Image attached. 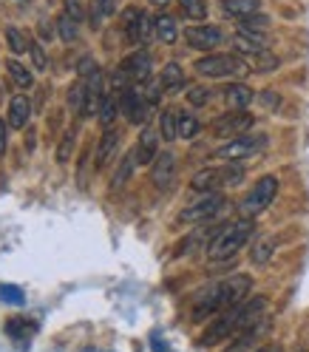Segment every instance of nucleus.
Segmentation results:
<instances>
[{
  "label": "nucleus",
  "instance_id": "1",
  "mask_svg": "<svg viewBox=\"0 0 309 352\" xmlns=\"http://www.w3.org/2000/svg\"><path fill=\"white\" fill-rule=\"evenodd\" d=\"M253 290V278L250 276H230L225 281L213 284L207 287L202 296L193 301V318L202 321V318H210V316H218V313H227L233 307L244 304L247 293Z\"/></svg>",
  "mask_w": 309,
  "mask_h": 352
},
{
  "label": "nucleus",
  "instance_id": "2",
  "mask_svg": "<svg viewBox=\"0 0 309 352\" xmlns=\"http://www.w3.org/2000/svg\"><path fill=\"white\" fill-rule=\"evenodd\" d=\"M264 310H267V298H264V296H255V298H250L244 304L233 307V310L222 313V316H218L205 329V336L198 338V344H202V346H213L218 341H227V338H233L238 333H244L247 327H253L258 318H264Z\"/></svg>",
  "mask_w": 309,
  "mask_h": 352
},
{
  "label": "nucleus",
  "instance_id": "3",
  "mask_svg": "<svg viewBox=\"0 0 309 352\" xmlns=\"http://www.w3.org/2000/svg\"><path fill=\"white\" fill-rule=\"evenodd\" d=\"M255 225H253V219L244 216V219H238V222H230L225 225L222 230H218L213 239H210V245H207V256L213 261H225V258H233L241 248L250 241Z\"/></svg>",
  "mask_w": 309,
  "mask_h": 352
},
{
  "label": "nucleus",
  "instance_id": "4",
  "mask_svg": "<svg viewBox=\"0 0 309 352\" xmlns=\"http://www.w3.org/2000/svg\"><path fill=\"white\" fill-rule=\"evenodd\" d=\"M193 72L198 77L225 80V77H247L253 69L236 54H207V57H198L193 63Z\"/></svg>",
  "mask_w": 309,
  "mask_h": 352
},
{
  "label": "nucleus",
  "instance_id": "5",
  "mask_svg": "<svg viewBox=\"0 0 309 352\" xmlns=\"http://www.w3.org/2000/svg\"><path fill=\"white\" fill-rule=\"evenodd\" d=\"M150 72H153V60L148 52H134L128 54L111 77V85L114 91H125L130 85H139V82H148L150 80Z\"/></svg>",
  "mask_w": 309,
  "mask_h": 352
},
{
  "label": "nucleus",
  "instance_id": "6",
  "mask_svg": "<svg viewBox=\"0 0 309 352\" xmlns=\"http://www.w3.org/2000/svg\"><path fill=\"white\" fill-rule=\"evenodd\" d=\"M241 179H244V168H238V165L230 162L225 168H205V170H198L190 179V188L202 190V193H213L218 188H233Z\"/></svg>",
  "mask_w": 309,
  "mask_h": 352
},
{
  "label": "nucleus",
  "instance_id": "7",
  "mask_svg": "<svg viewBox=\"0 0 309 352\" xmlns=\"http://www.w3.org/2000/svg\"><path fill=\"white\" fill-rule=\"evenodd\" d=\"M157 17H150L145 9H137V6H128L122 12V32L128 37V43L134 46H145V43L157 34Z\"/></svg>",
  "mask_w": 309,
  "mask_h": 352
},
{
  "label": "nucleus",
  "instance_id": "8",
  "mask_svg": "<svg viewBox=\"0 0 309 352\" xmlns=\"http://www.w3.org/2000/svg\"><path fill=\"white\" fill-rule=\"evenodd\" d=\"M275 193H278V176L267 173V176H261V179L253 185V190L241 199V213L244 216H258L264 213L273 202H275Z\"/></svg>",
  "mask_w": 309,
  "mask_h": 352
},
{
  "label": "nucleus",
  "instance_id": "9",
  "mask_svg": "<svg viewBox=\"0 0 309 352\" xmlns=\"http://www.w3.org/2000/svg\"><path fill=\"white\" fill-rule=\"evenodd\" d=\"M264 145H267V134H241V137L227 140L222 148H216L213 157L216 160H227V162H241L247 157H255Z\"/></svg>",
  "mask_w": 309,
  "mask_h": 352
},
{
  "label": "nucleus",
  "instance_id": "10",
  "mask_svg": "<svg viewBox=\"0 0 309 352\" xmlns=\"http://www.w3.org/2000/svg\"><path fill=\"white\" fill-rule=\"evenodd\" d=\"M227 205V199L218 190H213V193H205L198 202H193V205H187L182 213H179V222H185V225H198V222H210L213 216H218L222 213V208Z\"/></svg>",
  "mask_w": 309,
  "mask_h": 352
},
{
  "label": "nucleus",
  "instance_id": "11",
  "mask_svg": "<svg viewBox=\"0 0 309 352\" xmlns=\"http://www.w3.org/2000/svg\"><path fill=\"white\" fill-rule=\"evenodd\" d=\"M119 105H122V114L128 117L130 125H145L148 122L150 102L145 100V94L139 91L137 85H130V88H125V91H119Z\"/></svg>",
  "mask_w": 309,
  "mask_h": 352
},
{
  "label": "nucleus",
  "instance_id": "12",
  "mask_svg": "<svg viewBox=\"0 0 309 352\" xmlns=\"http://www.w3.org/2000/svg\"><path fill=\"white\" fill-rule=\"evenodd\" d=\"M253 122H255V117L247 111H230L213 122V134L222 137V140H233V137H241L244 131H250Z\"/></svg>",
  "mask_w": 309,
  "mask_h": 352
},
{
  "label": "nucleus",
  "instance_id": "13",
  "mask_svg": "<svg viewBox=\"0 0 309 352\" xmlns=\"http://www.w3.org/2000/svg\"><path fill=\"white\" fill-rule=\"evenodd\" d=\"M185 40H187L190 49L207 52V49L222 46L225 34H222V29H218V26H187V29H185Z\"/></svg>",
  "mask_w": 309,
  "mask_h": 352
},
{
  "label": "nucleus",
  "instance_id": "14",
  "mask_svg": "<svg viewBox=\"0 0 309 352\" xmlns=\"http://www.w3.org/2000/svg\"><path fill=\"white\" fill-rule=\"evenodd\" d=\"M102 72L94 69L91 74L85 77V105H82V117H91L100 111V102H102Z\"/></svg>",
  "mask_w": 309,
  "mask_h": 352
},
{
  "label": "nucleus",
  "instance_id": "15",
  "mask_svg": "<svg viewBox=\"0 0 309 352\" xmlns=\"http://www.w3.org/2000/svg\"><path fill=\"white\" fill-rule=\"evenodd\" d=\"M173 173H176V157L170 151H165V153H159L157 160H153V165H150V179H153V185L157 188H170V182H173Z\"/></svg>",
  "mask_w": 309,
  "mask_h": 352
},
{
  "label": "nucleus",
  "instance_id": "16",
  "mask_svg": "<svg viewBox=\"0 0 309 352\" xmlns=\"http://www.w3.org/2000/svg\"><path fill=\"white\" fill-rule=\"evenodd\" d=\"M119 131L117 128H105L102 137H100V145H97V170H102L108 162H111V157L117 153L119 148Z\"/></svg>",
  "mask_w": 309,
  "mask_h": 352
},
{
  "label": "nucleus",
  "instance_id": "17",
  "mask_svg": "<svg viewBox=\"0 0 309 352\" xmlns=\"http://www.w3.org/2000/svg\"><path fill=\"white\" fill-rule=\"evenodd\" d=\"M157 148H159V137L153 134L150 128H145V131H142V137H139V142H137V148H134L137 165H153V160L159 157Z\"/></svg>",
  "mask_w": 309,
  "mask_h": 352
},
{
  "label": "nucleus",
  "instance_id": "18",
  "mask_svg": "<svg viewBox=\"0 0 309 352\" xmlns=\"http://www.w3.org/2000/svg\"><path fill=\"white\" fill-rule=\"evenodd\" d=\"M253 100H255V91L244 82H233L225 88V102L230 105V111H244Z\"/></svg>",
  "mask_w": 309,
  "mask_h": 352
},
{
  "label": "nucleus",
  "instance_id": "19",
  "mask_svg": "<svg viewBox=\"0 0 309 352\" xmlns=\"http://www.w3.org/2000/svg\"><path fill=\"white\" fill-rule=\"evenodd\" d=\"M32 120V100L26 94H17L9 102V128H26Z\"/></svg>",
  "mask_w": 309,
  "mask_h": 352
},
{
  "label": "nucleus",
  "instance_id": "20",
  "mask_svg": "<svg viewBox=\"0 0 309 352\" xmlns=\"http://www.w3.org/2000/svg\"><path fill=\"white\" fill-rule=\"evenodd\" d=\"M222 12H225L227 17L244 20V17L261 12V0H222Z\"/></svg>",
  "mask_w": 309,
  "mask_h": 352
},
{
  "label": "nucleus",
  "instance_id": "21",
  "mask_svg": "<svg viewBox=\"0 0 309 352\" xmlns=\"http://www.w3.org/2000/svg\"><path fill=\"white\" fill-rule=\"evenodd\" d=\"M264 329H267V318H258L253 327H247L244 333H238V336H236V341H233V346H230L227 352H247L250 344L264 333Z\"/></svg>",
  "mask_w": 309,
  "mask_h": 352
},
{
  "label": "nucleus",
  "instance_id": "22",
  "mask_svg": "<svg viewBox=\"0 0 309 352\" xmlns=\"http://www.w3.org/2000/svg\"><path fill=\"white\" fill-rule=\"evenodd\" d=\"M6 333H9V338H14L20 346H23V344L37 333V324H34V321H29V318H9Z\"/></svg>",
  "mask_w": 309,
  "mask_h": 352
},
{
  "label": "nucleus",
  "instance_id": "23",
  "mask_svg": "<svg viewBox=\"0 0 309 352\" xmlns=\"http://www.w3.org/2000/svg\"><path fill=\"white\" fill-rule=\"evenodd\" d=\"M119 100H117V94H105L102 97V102H100V111H97V117H100V125L102 128H114V120H117V114H119Z\"/></svg>",
  "mask_w": 309,
  "mask_h": 352
},
{
  "label": "nucleus",
  "instance_id": "24",
  "mask_svg": "<svg viewBox=\"0 0 309 352\" xmlns=\"http://www.w3.org/2000/svg\"><path fill=\"white\" fill-rule=\"evenodd\" d=\"M153 26H157V40H162L165 46H170V43H176V37H179V26H176L173 14H159Z\"/></svg>",
  "mask_w": 309,
  "mask_h": 352
},
{
  "label": "nucleus",
  "instance_id": "25",
  "mask_svg": "<svg viewBox=\"0 0 309 352\" xmlns=\"http://www.w3.org/2000/svg\"><path fill=\"white\" fill-rule=\"evenodd\" d=\"M159 82L165 91H176V88H182L185 85V72H182V65L179 63H168L162 74H159Z\"/></svg>",
  "mask_w": 309,
  "mask_h": 352
},
{
  "label": "nucleus",
  "instance_id": "26",
  "mask_svg": "<svg viewBox=\"0 0 309 352\" xmlns=\"http://www.w3.org/2000/svg\"><path fill=\"white\" fill-rule=\"evenodd\" d=\"M176 125H179V140H193L202 131V122H198L193 111H179L176 114Z\"/></svg>",
  "mask_w": 309,
  "mask_h": 352
},
{
  "label": "nucleus",
  "instance_id": "27",
  "mask_svg": "<svg viewBox=\"0 0 309 352\" xmlns=\"http://www.w3.org/2000/svg\"><path fill=\"white\" fill-rule=\"evenodd\" d=\"M6 72H9L12 82H14V85H20V88H32V85H34V74L26 69L23 63H17V60H6Z\"/></svg>",
  "mask_w": 309,
  "mask_h": 352
},
{
  "label": "nucleus",
  "instance_id": "28",
  "mask_svg": "<svg viewBox=\"0 0 309 352\" xmlns=\"http://www.w3.org/2000/svg\"><path fill=\"white\" fill-rule=\"evenodd\" d=\"M176 114H179V111H173V108H165V111L159 114V131H162V140H165V142L179 140V125H176Z\"/></svg>",
  "mask_w": 309,
  "mask_h": 352
},
{
  "label": "nucleus",
  "instance_id": "29",
  "mask_svg": "<svg viewBox=\"0 0 309 352\" xmlns=\"http://www.w3.org/2000/svg\"><path fill=\"white\" fill-rule=\"evenodd\" d=\"M54 29H57L60 40H65V43H71V40H77V37H80V23H77V20H74L71 14H65V12L57 17Z\"/></svg>",
  "mask_w": 309,
  "mask_h": 352
},
{
  "label": "nucleus",
  "instance_id": "30",
  "mask_svg": "<svg viewBox=\"0 0 309 352\" xmlns=\"http://www.w3.org/2000/svg\"><path fill=\"white\" fill-rule=\"evenodd\" d=\"M134 168H137V157H134V151H130V153H125V157H122V162H119V168H117V173H114V179H111V188H114V190L122 188V185L130 179Z\"/></svg>",
  "mask_w": 309,
  "mask_h": 352
},
{
  "label": "nucleus",
  "instance_id": "31",
  "mask_svg": "<svg viewBox=\"0 0 309 352\" xmlns=\"http://www.w3.org/2000/svg\"><path fill=\"white\" fill-rule=\"evenodd\" d=\"M273 253H275V239H261L258 245L253 248V253H250V261L261 267V264H267L273 258Z\"/></svg>",
  "mask_w": 309,
  "mask_h": 352
},
{
  "label": "nucleus",
  "instance_id": "32",
  "mask_svg": "<svg viewBox=\"0 0 309 352\" xmlns=\"http://www.w3.org/2000/svg\"><path fill=\"white\" fill-rule=\"evenodd\" d=\"M6 43H9V49H12V54H26L29 52V37L23 34V32H20L17 26H9L6 29Z\"/></svg>",
  "mask_w": 309,
  "mask_h": 352
},
{
  "label": "nucleus",
  "instance_id": "33",
  "mask_svg": "<svg viewBox=\"0 0 309 352\" xmlns=\"http://www.w3.org/2000/svg\"><path fill=\"white\" fill-rule=\"evenodd\" d=\"M176 3H179L182 14L187 20H205L207 17V3L205 0H176Z\"/></svg>",
  "mask_w": 309,
  "mask_h": 352
},
{
  "label": "nucleus",
  "instance_id": "34",
  "mask_svg": "<svg viewBox=\"0 0 309 352\" xmlns=\"http://www.w3.org/2000/svg\"><path fill=\"white\" fill-rule=\"evenodd\" d=\"M270 23H273V20L267 17V14H250V17H244V20H238V29H244V32H267L270 29Z\"/></svg>",
  "mask_w": 309,
  "mask_h": 352
},
{
  "label": "nucleus",
  "instance_id": "35",
  "mask_svg": "<svg viewBox=\"0 0 309 352\" xmlns=\"http://www.w3.org/2000/svg\"><path fill=\"white\" fill-rule=\"evenodd\" d=\"M247 65L264 74V72H273V69H275V65H278V57H275V54H270V52H261V54H255V57H253V63H247Z\"/></svg>",
  "mask_w": 309,
  "mask_h": 352
},
{
  "label": "nucleus",
  "instance_id": "36",
  "mask_svg": "<svg viewBox=\"0 0 309 352\" xmlns=\"http://www.w3.org/2000/svg\"><path fill=\"white\" fill-rule=\"evenodd\" d=\"M29 54H32V63H34V69H37V72H46V65H49V57H46V52H43V43L32 40V43H29Z\"/></svg>",
  "mask_w": 309,
  "mask_h": 352
},
{
  "label": "nucleus",
  "instance_id": "37",
  "mask_svg": "<svg viewBox=\"0 0 309 352\" xmlns=\"http://www.w3.org/2000/svg\"><path fill=\"white\" fill-rule=\"evenodd\" d=\"M74 142H77V134L74 131H69V134L62 137L60 148H57V162H69L71 160V151H74Z\"/></svg>",
  "mask_w": 309,
  "mask_h": 352
},
{
  "label": "nucleus",
  "instance_id": "38",
  "mask_svg": "<svg viewBox=\"0 0 309 352\" xmlns=\"http://www.w3.org/2000/svg\"><path fill=\"white\" fill-rule=\"evenodd\" d=\"M210 88H205V85H193L190 88V94H187V102L190 105H196V108H202V105H207L210 102Z\"/></svg>",
  "mask_w": 309,
  "mask_h": 352
},
{
  "label": "nucleus",
  "instance_id": "39",
  "mask_svg": "<svg viewBox=\"0 0 309 352\" xmlns=\"http://www.w3.org/2000/svg\"><path fill=\"white\" fill-rule=\"evenodd\" d=\"M69 105L74 108L77 114H82V105H85V82H77L71 91H69Z\"/></svg>",
  "mask_w": 309,
  "mask_h": 352
},
{
  "label": "nucleus",
  "instance_id": "40",
  "mask_svg": "<svg viewBox=\"0 0 309 352\" xmlns=\"http://www.w3.org/2000/svg\"><path fill=\"white\" fill-rule=\"evenodd\" d=\"M65 3V14H71L77 23H82L85 20V9H82V0H62Z\"/></svg>",
  "mask_w": 309,
  "mask_h": 352
},
{
  "label": "nucleus",
  "instance_id": "41",
  "mask_svg": "<svg viewBox=\"0 0 309 352\" xmlns=\"http://www.w3.org/2000/svg\"><path fill=\"white\" fill-rule=\"evenodd\" d=\"M0 296H3V301H9V304H23V293H20V287H12V284H3V287H0Z\"/></svg>",
  "mask_w": 309,
  "mask_h": 352
},
{
  "label": "nucleus",
  "instance_id": "42",
  "mask_svg": "<svg viewBox=\"0 0 309 352\" xmlns=\"http://www.w3.org/2000/svg\"><path fill=\"white\" fill-rule=\"evenodd\" d=\"M94 3L100 6V12L108 17V14H114L117 12V0H94Z\"/></svg>",
  "mask_w": 309,
  "mask_h": 352
},
{
  "label": "nucleus",
  "instance_id": "43",
  "mask_svg": "<svg viewBox=\"0 0 309 352\" xmlns=\"http://www.w3.org/2000/svg\"><path fill=\"white\" fill-rule=\"evenodd\" d=\"M261 100H264V105H267V108H275V105L281 102L275 91H264V94H261Z\"/></svg>",
  "mask_w": 309,
  "mask_h": 352
},
{
  "label": "nucleus",
  "instance_id": "44",
  "mask_svg": "<svg viewBox=\"0 0 309 352\" xmlns=\"http://www.w3.org/2000/svg\"><path fill=\"white\" fill-rule=\"evenodd\" d=\"M6 131H9V122L0 120V157L6 153Z\"/></svg>",
  "mask_w": 309,
  "mask_h": 352
},
{
  "label": "nucleus",
  "instance_id": "45",
  "mask_svg": "<svg viewBox=\"0 0 309 352\" xmlns=\"http://www.w3.org/2000/svg\"><path fill=\"white\" fill-rule=\"evenodd\" d=\"M54 32H57V29H52L49 23H40V37H43V40H52Z\"/></svg>",
  "mask_w": 309,
  "mask_h": 352
},
{
  "label": "nucleus",
  "instance_id": "46",
  "mask_svg": "<svg viewBox=\"0 0 309 352\" xmlns=\"http://www.w3.org/2000/svg\"><path fill=\"white\" fill-rule=\"evenodd\" d=\"M148 3H153V6H157V9H165V6L170 3V0H148Z\"/></svg>",
  "mask_w": 309,
  "mask_h": 352
},
{
  "label": "nucleus",
  "instance_id": "47",
  "mask_svg": "<svg viewBox=\"0 0 309 352\" xmlns=\"http://www.w3.org/2000/svg\"><path fill=\"white\" fill-rule=\"evenodd\" d=\"M258 352H275V349H270V346H261V349H258Z\"/></svg>",
  "mask_w": 309,
  "mask_h": 352
},
{
  "label": "nucleus",
  "instance_id": "48",
  "mask_svg": "<svg viewBox=\"0 0 309 352\" xmlns=\"http://www.w3.org/2000/svg\"><path fill=\"white\" fill-rule=\"evenodd\" d=\"M88 352H91V349H88Z\"/></svg>",
  "mask_w": 309,
  "mask_h": 352
}]
</instances>
